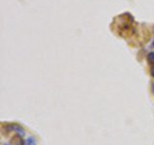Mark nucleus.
I'll return each instance as SVG.
<instances>
[{"instance_id":"obj_7","label":"nucleus","mask_w":154,"mask_h":145,"mask_svg":"<svg viewBox=\"0 0 154 145\" xmlns=\"http://www.w3.org/2000/svg\"><path fill=\"white\" fill-rule=\"evenodd\" d=\"M151 47H154V40H153L152 43H151Z\"/></svg>"},{"instance_id":"obj_1","label":"nucleus","mask_w":154,"mask_h":145,"mask_svg":"<svg viewBox=\"0 0 154 145\" xmlns=\"http://www.w3.org/2000/svg\"><path fill=\"white\" fill-rule=\"evenodd\" d=\"M7 132H14L17 134H20L22 137L25 135V130H24L21 126H19L18 124H9L7 126H5Z\"/></svg>"},{"instance_id":"obj_8","label":"nucleus","mask_w":154,"mask_h":145,"mask_svg":"<svg viewBox=\"0 0 154 145\" xmlns=\"http://www.w3.org/2000/svg\"><path fill=\"white\" fill-rule=\"evenodd\" d=\"M3 145H11V144H10V143H4Z\"/></svg>"},{"instance_id":"obj_3","label":"nucleus","mask_w":154,"mask_h":145,"mask_svg":"<svg viewBox=\"0 0 154 145\" xmlns=\"http://www.w3.org/2000/svg\"><path fill=\"white\" fill-rule=\"evenodd\" d=\"M25 145H38L36 137H29L25 140Z\"/></svg>"},{"instance_id":"obj_4","label":"nucleus","mask_w":154,"mask_h":145,"mask_svg":"<svg viewBox=\"0 0 154 145\" xmlns=\"http://www.w3.org/2000/svg\"><path fill=\"white\" fill-rule=\"evenodd\" d=\"M147 61L150 63V64L154 65V51H150L147 54Z\"/></svg>"},{"instance_id":"obj_2","label":"nucleus","mask_w":154,"mask_h":145,"mask_svg":"<svg viewBox=\"0 0 154 145\" xmlns=\"http://www.w3.org/2000/svg\"><path fill=\"white\" fill-rule=\"evenodd\" d=\"M12 143L14 145H24L25 142H24V140L22 139V135L20 134H17L14 135V137L12 138Z\"/></svg>"},{"instance_id":"obj_5","label":"nucleus","mask_w":154,"mask_h":145,"mask_svg":"<svg viewBox=\"0 0 154 145\" xmlns=\"http://www.w3.org/2000/svg\"><path fill=\"white\" fill-rule=\"evenodd\" d=\"M150 75H151V76H152L153 79H154V68H153V69L150 71Z\"/></svg>"},{"instance_id":"obj_9","label":"nucleus","mask_w":154,"mask_h":145,"mask_svg":"<svg viewBox=\"0 0 154 145\" xmlns=\"http://www.w3.org/2000/svg\"><path fill=\"white\" fill-rule=\"evenodd\" d=\"M152 32L154 33V25H153V27H152Z\"/></svg>"},{"instance_id":"obj_6","label":"nucleus","mask_w":154,"mask_h":145,"mask_svg":"<svg viewBox=\"0 0 154 145\" xmlns=\"http://www.w3.org/2000/svg\"><path fill=\"white\" fill-rule=\"evenodd\" d=\"M151 91H152V93L154 94V82L152 83V86H151Z\"/></svg>"}]
</instances>
